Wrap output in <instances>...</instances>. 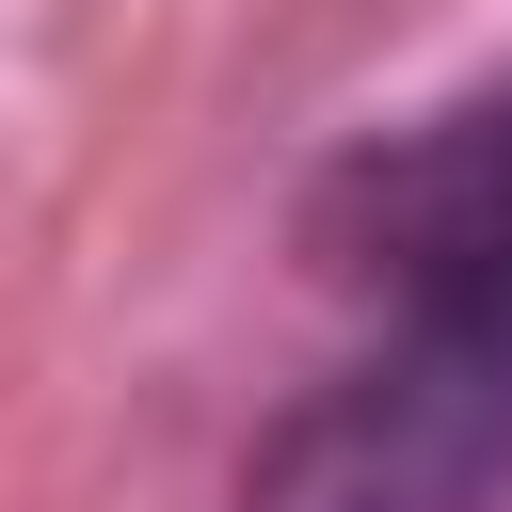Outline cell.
<instances>
[{"label": "cell", "mask_w": 512, "mask_h": 512, "mask_svg": "<svg viewBox=\"0 0 512 512\" xmlns=\"http://www.w3.org/2000/svg\"><path fill=\"white\" fill-rule=\"evenodd\" d=\"M496 480H512V368L384 336L256 448L240 512H480Z\"/></svg>", "instance_id": "2"}, {"label": "cell", "mask_w": 512, "mask_h": 512, "mask_svg": "<svg viewBox=\"0 0 512 512\" xmlns=\"http://www.w3.org/2000/svg\"><path fill=\"white\" fill-rule=\"evenodd\" d=\"M320 240H336L352 288L400 304V336L512 368V80H480L464 112L400 128V144H368L336 176Z\"/></svg>", "instance_id": "1"}]
</instances>
